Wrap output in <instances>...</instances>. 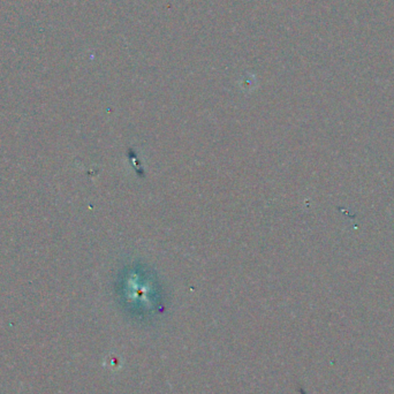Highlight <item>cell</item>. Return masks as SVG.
I'll use <instances>...</instances> for the list:
<instances>
[{
    "label": "cell",
    "instance_id": "cell-1",
    "mask_svg": "<svg viewBox=\"0 0 394 394\" xmlns=\"http://www.w3.org/2000/svg\"><path fill=\"white\" fill-rule=\"evenodd\" d=\"M119 295L125 304L152 310L162 302V287L157 274L143 264L128 265L119 273Z\"/></svg>",
    "mask_w": 394,
    "mask_h": 394
}]
</instances>
